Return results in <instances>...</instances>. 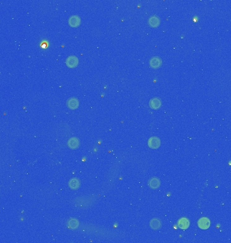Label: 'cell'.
Segmentation results:
<instances>
[{
    "label": "cell",
    "mask_w": 231,
    "mask_h": 243,
    "mask_svg": "<svg viewBox=\"0 0 231 243\" xmlns=\"http://www.w3.org/2000/svg\"><path fill=\"white\" fill-rule=\"evenodd\" d=\"M189 226H190V222H189V220L187 218H183L178 220V226L179 228L182 230H187L189 228Z\"/></svg>",
    "instance_id": "9c48e42d"
},
{
    "label": "cell",
    "mask_w": 231,
    "mask_h": 243,
    "mask_svg": "<svg viewBox=\"0 0 231 243\" xmlns=\"http://www.w3.org/2000/svg\"><path fill=\"white\" fill-rule=\"evenodd\" d=\"M148 23L151 27H158L160 24V20L159 18L156 16H153L150 18V19L148 20Z\"/></svg>",
    "instance_id": "4fadbf2b"
},
{
    "label": "cell",
    "mask_w": 231,
    "mask_h": 243,
    "mask_svg": "<svg viewBox=\"0 0 231 243\" xmlns=\"http://www.w3.org/2000/svg\"><path fill=\"white\" fill-rule=\"evenodd\" d=\"M81 18L77 15H73L70 17L68 24L72 27H78L81 24Z\"/></svg>",
    "instance_id": "5b68a950"
},
{
    "label": "cell",
    "mask_w": 231,
    "mask_h": 243,
    "mask_svg": "<svg viewBox=\"0 0 231 243\" xmlns=\"http://www.w3.org/2000/svg\"><path fill=\"white\" fill-rule=\"evenodd\" d=\"M150 225L153 230H157L160 229V228H161L162 222L158 218H154L151 220Z\"/></svg>",
    "instance_id": "7c38bea8"
},
{
    "label": "cell",
    "mask_w": 231,
    "mask_h": 243,
    "mask_svg": "<svg viewBox=\"0 0 231 243\" xmlns=\"http://www.w3.org/2000/svg\"><path fill=\"white\" fill-rule=\"evenodd\" d=\"M148 185L152 189H158L161 185V182L157 177H153L149 180Z\"/></svg>",
    "instance_id": "52a82bcc"
},
{
    "label": "cell",
    "mask_w": 231,
    "mask_h": 243,
    "mask_svg": "<svg viewBox=\"0 0 231 243\" xmlns=\"http://www.w3.org/2000/svg\"><path fill=\"white\" fill-rule=\"evenodd\" d=\"M68 226L71 229H76L79 226V222L76 219H70L68 222Z\"/></svg>",
    "instance_id": "5bb4252c"
},
{
    "label": "cell",
    "mask_w": 231,
    "mask_h": 243,
    "mask_svg": "<svg viewBox=\"0 0 231 243\" xmlns=\"http://www.w3.org/2000/svg\"><path fill=\"white\" fill-rule=\"evenodd\" d=\"M79 106V100H78L76 98H74V97H72V98H70L68 100V102H67V106H68L70 110H76V108H78Z\"/></svg>",
    "instance_id": "30bf717a"
},
{
    "label": "cell",
    "mask_w": 231,
    "mask_h": 243,
    "mask_svg": "<svg viewBox=\"0 0 231 243\" xmlns=\"http://www.w3.org/2000/svg\"><path fill=\"white\" fill-rule=\"evenodd\" d=\"M66 66L70 68H74L79 64V59L75 55H70L67 58L66 60Z\"/></svg>",
    "instance_id": "7a4b0ae2"
},
{
    "label": "cell",
    "mask_w": 231,
    "mask_h": 243,
    "mask_svg": "<svg viewBox=\"0 0 231 243\" xmlns=\"http://www.w3.org/2000/svg\"><path fill=\"white\" fill-rule=\"evenodd\" d=\"M162 106L161 99L158 97H154L150 100V107L152 110H158Z\"/></svg>",
    "instance_id": "8992f818"
},
{
    "label": "cell",
    "mask_w": 231,
    "mask_h": 243,
    "mask_svg": "<svg viewBox=\"0 0 231 243\" xmlns=\"http://www.w3.org/2000/svg\"><path fill=\"white\" fill-rule=\"evenodd\" d=\"M147 145L152 149H157L161 145V141L157 137H152L149 139Z\"/></svg>",
    "instance_id": "6da1fadb"
},
{
    "label": "cell",
    "mask_w": 231,
    "mask_h": 243,
    "mask_svg": "<svg viewBox=\"0 0 231 243\" xmlns=\"http://www.w3.org/2000/svg\"><path fill=\"white\" fill-rule=\"evenodd\" d=\"M68 185L71 189L77 190L81 186V182L79 180V179H78L76 178H73L70 180Z\"/></svg>",
    "instance_id": "8fae6325"
},
{
    "label": "cell",
    "mask_w": 231,
    "mask_h": 243,
    "mask_svg": "<svg viewBox=\"0 0 231 243\" xmlns=\"http://www.w3.org/2000/svg\"><path fill=\"white\" fill-rule=\"evenodd\" d=\"M162 64V59L158 56H155L151 58L150 60V65L152 68H159L160 66Z\"/></svg>",
    "instance_id": "3957f363"
},
{
    "label": "cell",
    "mask_w": 231,
    "mask_h": 243,
    "mask_svg": "<svg viewBox=\"0 0 231 243\" xmlns=\"http://www.w3.org/2000/svg\"><path fill=\"white\" fill-rule=\"evenodd\" d=\"M198 226L202 230H207L210 226V220L207 218H202L198 221Z\"/></svg>",
    "instance_id": "277c9868"
},
{
    "label": "cell",
    "mask_w": 231,
    "mask_h": 243,
    "mask_svg": "<svg viewBox=\"0 0 231 243\" xmlns=\"http://www.w3.org/2000/svg\"><path fill=\"white\" fill-rule=\"evenodd\" d=\"M68 146L72 149H76L79 148L80 145V142L79 139H77L76 137H72L68 140Z\"/></svg>",
    "instance_id": "ba28073f"
}]
</instances>
